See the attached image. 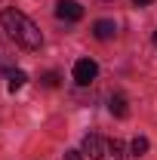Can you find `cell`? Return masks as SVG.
Listing matches in <instances>:
<instances>
[{"instance_id": "cell-9", "label": "cell", "mask_w": 157, "mask_h": 160, "mask_svg": "<svg viewBox=\"0 0 157 160\" xmlns=\"http://www.w3.org/2000/svg\"><path fill=\"white\" fill-rule=\"evenodd\" d=\"M43 83H46V86H59V74H46Z\"/></svg>"}, {"instance_id": "cell-6", "label": "cell", "mask_w": 157, "mask_h": 160, "mask_svg": "<svg viewBox=\"0 0 157 160\" xmlns=\"http://www.w3.org/2000/svg\"><path fill=\"white\" fill-rule=\"evenodd\" d=\"M108 108H111V114H114V117H126V114H129V108H126V99H123L120 92H114V96L108 99Z\"/></svg>"}, {"instance_id": "cell-11", "label": "cell", "mask_w": 157, "mask_h": 160, "mask_svg": "<svg viewBox=\"0 0 157 160\" xmlns=\"http://www.w3.org/2000/svg\"><path fill=\"white\" fill-rule=\"evenodd\" d=\"M133 3H136V6H148L151 0H133Z\"/></svg>"}, {"instance_id": "cell-5", "label": "cell", "mask_w": 157, "mask_h": 160, "mask_svg": "<svg viewBox=\"0 0 157 160\" xmlns=\"http://www.w3.org/2000/svg\"><path fill=\"white\" fill-rule=\"evenodd\" d=\"M93 34H96V40H111L117 34V25L111 19H99L96 25H93Z\"/></svg>"}, {"instance_id": "cell-8", "label": "cell", "mask_w": 157, "mask_h": 160, "mask_svg": "<svg viewBox=\"0 0 157 160\" xmlns=\"http://www.w3.org/2000/svg\"><path fill=\"white\" fill-rule=\"evenodd\" d=\"M129 148H133V154H136V157H142V154H148V139H145V136H136Z\"/></svg>"}, {"instance_id": "cell-1", "label": "cell", "mask_w": 157, "mask_h": 160, "mask_svg": "<svg viewBox=\"0 0 157 160\" xmlns=\"http://www.w3.org/2000/svg\"><path fill=\"white\" fill-rule=\"evenodd\" d=\"M0 22H3V31H6L9 37L16 40V46L28 49V52L40 49V43H43V34H40V28H37L31 19H28L25 12H19V9H6V12L0 16Z\"/></svg>"}, {"instance_id": "cell-4", "label": "cell", "mask_w": 157, "mask_h": 160, "mask_svg": "<svg viewBox=\"0 0 157 160\" xmlns=\"http://www.w3.org/2000/svg\"><path fill=\"white\" fill-rule=\"evenodd\" d=\"M56 16L62 22H80L83 19V6H80L77 0H59L56 3Z\"/></svg>"}, {"instance_id": "cell-3", "label": "cell", "mask_w": 157, "mask_h": 160, "mask_svg": "<svg viewBox=\"0 0 157 160\" xmlns=\"http://www.w3.org/2000/svg\"><path fill=\"white\" fill-rule=\"evenodd\" d=\"M96 74H99V65L93 59H80V62H74V80H77L80 86H89L93 80H96Z\"/></svg>"}, {"instance_id": "cell-2", "label": "cell", "mask_w": 157, "mask_h": 160, "mask_svg": "<svg viewBox=\"0 0 157 160\" xmlns=\"http://www.w3.org/2000/svg\"><path fill=\"white\" fill-rule=\"evenodd\" d=\"M83 154H89L93 160H120L123 157V145L117 139H105V136L89 132L83 139Z\"/></svg>"}, {"instance_id": "cell-10", "label": "cell", "mask_w": 157, "mask_h": 160, "mask_svg": "<svg viewBox=\"0 0 157 160\" xmlns=\"http://www.w3.org/2000/svg\"><path fill=\"white\" fill-rule=\"evenodd\" d=\"M65 160H83L80 151H65Z\"/></svg>"}, {"instance_id": "cell-12", "label": "cell", "mask_w": 157, "mask_h": 160, "mask_svg": "<svg viewBox=\"0 0 157 160\" xmlns=\"http://www.w3.org/2000/svg\"><path fill=\"white\" fill-rule=\"evenodd\" d=\"M154 46H157V31H154Z\"/></svg>"}, {"instance_id": "cell-7", "label": "cell", "mask_w": 157, "mask_h": 160, "mask_svg": "<svg viewBox=\"0 0 157 160\" xmlns=\"http://www.w3.org/2000/svg\"><path fill=\"white\" fill-rule=\"evenodd\" d=\"M25 83H28V74H25V71H9V83H6V86H9V92L22 89Z\"/></svg>"}]
</instances>
